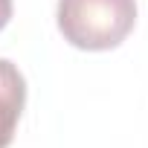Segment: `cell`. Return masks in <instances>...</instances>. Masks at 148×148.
Returning a JSON list of instances; mask_svg holds the SVG:
<instances>
[{"label": "cell", "instance_id": "cell-1", "mask_svg": "<svg viewBox=\"0 0 148 148\" xmlns=\"http://www.w3.org/2000/svg\"><path fill=\"white\" fill-rule=\"evenodd\" d=\"M58 29L79 49H113L136 23V0H58Z\"/></svg>", "mask_w": 148, "mask_h": 148}, {"label": "cell", "instance_id": "cell-2", "mask_svg": "<svg viewBox=\"0 0 148 148\" xmlns=\"http://www.w3.org/2000/svg\"><path fill=\"white\" fill-rule=\"evenodd\" d=\"M26 105V82L18 64L0 58V148H9Z\"/></svg>", "mask_w": 148, "mask_h": 148}, {"label": "cell", "instance_id": "cell-3", "mask_svg": "<svg viewBox=\"0 0 148 148\" xmlns=\"http://www.w3.org/2000/svg\"><path fill=\"white\" fill-rule=\"evenodd\" d=\"M12 0H0V29H3L9 21H12Z\"/></svg>", "mask_w": 148, "mask_h": 148}]
</instances>
